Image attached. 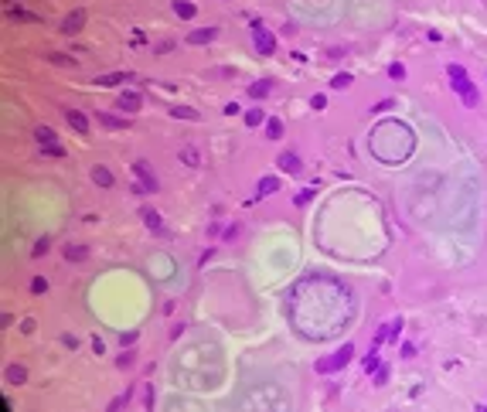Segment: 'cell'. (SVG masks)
<instances>
[{"label": "cell", "mask_w": 487, "mask_h": 412, "mask_svg": "<svg viewBox=\"0 0 487 412\" xmlns=\"http://www.w3.org/2000/svg\"><path fill=\"white\" fill-rule=\"evenodd\" d=\"M447 75H450V82H453V92L464 99V106H470V109H474L481 95H477V89H474V82L467 78V68H464V65H450Z\"/></svg>", "instance_id": "cell-1"}, {"label": "cell", "mask_w": 487, "mask_h": 412, "mask_svg": "<svg viewBox=\"0 0 487 412\" xmlns=\"http://www.w3.org/2000/svg\"><path fill=\"white\" fill-rule=\"evenodd\" d=\"M351 358H354V344H344V348H337V351H334L331 358H327V361H317V372L320 375H331V372H341V368H344V365H348Z\"/></svg>", "instance_id": "cell-2"}, {"label": "cell", "mask_w": 487, "mask_h": 412, "mask_svg": "<svg viewBox=\"0 0 487 412\" xmlns=\"http://www.w3.org/2000/svg\"><path fill=\"white\" fill-rule=\"evenodd\" d=\"M252 44H255V51L266 58L276 51V37H273V31H266L262 20H252Z\"/></svg>", "instance_id": "cell-3"}, {"label": "cell", "mask_w": 487, "mask_h": 412, "mask_svg": "<svg viewBox=\"0 0 487 412\" xmlns=\"http://www.w3.org/2000/svg\"><path fill=\"white\" fill-rule=\"evenodd\" d=\"M133 174H137V181L143 187H147V194H157V174L154 170H150V164H147V160H133Z\"/></svg>", "instance_id": "cell-4"}, {"label": "cell", "mask_w": 487, "mask_h": 412, "mask_svg": "<svg viewBox=\"0 0 487 412\" xmlns=\"http://www.w3.org/2000/svg\"><path fill=\"white\" fill-rule=\"evenodd\" d=\"M85 10H72V14H65V20H61V34H68V37H75L82 27H85Z\"/></svg>", "instance_id": "cell-5"}, {"label": "cell", "mask_w": 487, "mask_h": 412, "mask_svg": "<svg viewBox=\"0 0 487 412\" xmlns=\"http://www.w3.org/2000/svg\"><path fill=\"white\" fill-rule=\"evenodd\" d=\"M96 119H99V126H102V130H130V119H126V116H116V112L99 109Z\"/></svg>", "instance_id": "cell-6"}, {"label": "cell", "mask_w": 487, "mask_h": 412, "mask_svg": "<svg viewBox=\"0 0 487 412\" xmlns=\"http://www.w3.org/2000/svg\"><path fill=\"white\" fill-rule=\"evenodd\" d=\"M140 106H143V95L140 92H119V99H116V109L119 112H140Z\"/></svg>", "instance_id": "cell-7"}, {"label": "cell", "mask_w": 487, "mask_h": 412, "mask_svg": "<svg viewBox=\"0 0 487 412\" xmlns=\"http://www.w3.org/2000/svg\"><path fill=\"white\" fill-rule=\"evenodd\" d=\"M123 82H130V72H106V75L92 78V85H99V89H116Z\"/></svg>", "instance_id": "cell-8"}, {"label": "cell", "mask_w": 487, "mask_h": 412, "mask_svg": "<svg viewBox=\"0 0 487 412\" xmlns=\"http://www.w3.org/2000/svg\"><path fill=\"white\" fill-rule=\"evenodd\" d=\"M276 167L283 170V174H300V170H303V164H300V157H296L293 150H283V153L276 157Z\"/></svg>", "instance_id": "cell-9"}, {"label": "cell", "mask_w": 487, "mask_h": 412, "mask_svg": "<svg viewBox=\"0 0 487 412\" xmlns=\"http://www.w3.org/2000/svg\"><path fill=\"white\" fill-rule=\"evenodd\" d=\"M7 17L17 20V24H44V17H41V14H34V10H24V7H7Z\"/></svg>", "instance_id": "cell-10"}, {"label": "cell", "mask_w": 487, "mask_h": 412, "mask_svg": "<svg viewBox=\"0 0 487 412\" xmlns=\"http://www.w3.org/2000/svg\"><path fill=\"white\" fill-rule=\"evenodd\" d=\"M65 119H68V126L78 133V136H89V119H85V112L78 109H65Z\"/></svg>", "instance_id": "cell-11"}, {"label": "cell", "mask_w": 487, "mask_h": 412, "mask_svg": "<svg viewBox=\"0 0 487 412\" xmlns=\"http://www.w3.org/2000/svg\"><path fill=\"white\" fill-rule=\"evenodd\" d=\"M3 382H7V385H24V382H27V368H24V365H7V368H3Z\"/></svg>", "instance_id": "cell-12"}, {"label": "cell", "mask_w": 487, "mask_h": 412, "mask_svg": "<svg viewBox=\"0 0 487 412\" xmlns=\"http://www.w3.org/2000/svg\"><path fill=\"white\" fill-rule=\"evenodd\" d=\"M215 37H218V27H198L188 34V44H212Z\"/></svg>", "instance_id": "cell-13"}, {"label": "cell", "mask_w": 487, "mask_h": 412, "mask_svg": "<svg viewBox=\"0 0 487 412\" xmlns=\"http://www.w3.org/2000/svg\"><path fill=\"white\" fill-rule=\"evenodd\" d=\"M177 160H181V164H188V167H201V153H198L195 143H188V147L177 150Z\"/></svg>", "instance_id": "cell-14"}, {"label": "cell", "mask_w": 487, "mask_h": 412, "mask_svg": "<svg viewBox=\"0 0 487 412\" xmlns=\"http://www.w3.org/2000/svg\"><path fill=\"white\" fill-rule=\"evenodd\" d=\"M140 218H143V225H147L150 232H157V235H164V218L157 215L154 208H143V211H140Z\"/></svg>", "instance_id": "cell-15"}, {"label": "cell", "mask_w": 487, "mask_h": 412, "mask_svg": "<svg viewBox=\"0 0 487 412\" xmlns=\"http://www.w3.org/2000/svg\"><path fill=\"white\" fill-rule=\"evenodd\" d=\"M92 181H96L99 187H113V184H116L113 170H109V167H102V164H99V167H92Z\"/></svg>", "instance_id": "cell-16"}, {"label": "cell", "mask_w": 487, "mask_h": 412, "mask_svg": "<svg viewBox=\"0 0 487 412\" xmlns=\"http://www.w3.org/2000/svg\"><path fill=\"white\" fill-rule=\"evenodd\" d=\"M279 191V177H262L259 184H255V194L259 198H266V194H276Z\"/></svg>", "instance_id": "cell-17"}, {"label": "cell", "mask_w": 487, "mask_h": 412, "mask_svg": "<svg viewBox=\"0 0 487 412\" xmlns=\"http://www.w3.org/2000/svg\"><path fill=\"white\" fill-rule=\"evenodd\" d=\"M174 14H177V17H184V20H191L198 14V7L191 3V0H174Z\"/></svg>", "instance_id": "cell-18"}, {"label": "cell", "mask_w": 487, "mask_h": 412, "mask_svg": "<svg viewBox=\"0 0 487 412\" xmlns=\"http://www.w3.org/2000/svg\"><path fill=\"white\" fill-rule=\"evenodd\" d=\"M34 140H38L41 147H48V143H58V133L51 130V126H38L34 130Z\"/></svg>", "instance_id": "cell-19"}, {"label": "cell", "mask_w": 487, "mask_h": 412, "mask_svg": "<svg viewBox=\"0 0 487 412\" xmlns=\"http://www.w3.org/2000/svg\"><path fill=\"white\" fill-rule=\"evenodd\" d=\"M269 89H273V85H269V78H259V82H252V85H249V95H252V99H266V95H269Z\"/></svg>", "instance_id": "cell-20"}, {"label": "cell", "mask_w": 487, "mask_h": 412, "mask_svg": "<svg viewBox=\"0 0 487 412\" xmlns=\"http://www.w3.org/2000/svg\"><path fill=\"white\" fill-rule=\"evenodd\" d=\"M279 136H283V119L269 116L266 119V140H279Z\"/></svg>", "instance_id": "cell-21"}, {"label": "cell", "mask_w": 487, "mask_h": 412, "mask_svg": "<svg viewBox=\"0 0 487 412\" xmlns=\"http://www.w3.org/2000/svg\"><path fill=\"white\" fill-rule=\"evenodd\" d=\"M171 116H174V119H191V123H195V119H201V112L191 109V106H174V109H171Z\"/></svg>", "instance_id": "cell-22"}, {"label": "cell", "mask_w": 487, "mask_h": 412, "mask_svg": "<svg viewBox=\"0 0 487 412\" xmlns=\"http://www.w3.org/2000/svg\"><path fill=\"white\" fill-rule=\"evenodd\" d=\"M48 61H51V65H61V68H75V65H78L75 58L61 55V51H48Z\"/></svg>", "instance_id": "cell-23"}, {"label": "cell", "mask_w": 487, "mask_h": 412, "mask_svg": "<svg viewBox=\"0 0 487 412\" xmlns=\"http://www.w3.org/2000/svg\"><path fill=\"white\" fill-rule=\"evenodd\" d=\"M85 256H89L85 245H68V249H65V259H68V262H82Z\"/></svg>", "instance_id": "cell-24"}, {"label": "cell", "mask_w": 487, "mask_h": 412, "mask_svg": "<svg viewBox=\"0 0 487 412\" xmlns=\"http://www.w3.org/2000/svg\"><path fill=\"white\" fill-rule=\"evenodd\" d=\"M262 123H266L262 109H245V126H262Z\"/></svg>", "instance_id": "cell-25"}, {"label": "cell", "mask_w": 487, "mask_h": 412, "mask_svg": "<svg viewBox=\"0 0 487 412\" xmlns=\"http://www.w3.org/2000/svg\"><path fill=\"white\" fill-rule=\"evenodd\" d=\"M48 249H51V239L44 235V239H38V242H34V249H31V256H34V259H41V256H44Z\"/></svg>", "instance_id": "cell-26"}, {"label": "cell", "mask_w": 487, "mask_h": 412, "mask_svg": "<svg viewBox=\"0 0 487 412\" xmlns=\"http://www.w3.org/2000/svg\"><path fill=\"white\" fill-rule=\"evenodd\" d=\"M348 85H351V75L348 72H337L331 78V89H348Z\"/></svg>", "instance_id": "cell-27"}, {"label": "cell", "mask_w": 487, "mask_h": 412, "mask_svg": "<svg viewBox=\"0 0 487 412\" xmlns=\"http://www.w3.org/2000/svg\"><path fill=\"white\" fill-rule=\"evenodd\" d=\"M31 293H34V297L48 293V280H44V276H34V280H31Z\"/></svg>", "instance_id": "cell-28"}, {"label": "cell", "mask_w": 487, "mask_h": 412, "mask_svg": "<svg viewBox=\"0 0 487 412\" xmlns=\"http://www.w3.org/2000/svg\"><path fill=\"white\" fill-rule=\"evenodd\" d=\"M371 375H375V385H385V382H389V365H378Z\"/></svg>", "instance_id": "cell-29"}, {"label": "cell", "mask_w": 487, "mask_h": 412, "mask_svg": "<svg viewBox=\"0 0 487 412\" xmlns=\"http://www.w3.org/2000/svg\"><path fill=\"white\" fill-rule=\"evenodd\" d=\"M389 78H395V82H399V78H406V65L392 61V65H389Z\"/></svg>", "instance_id": "cell-30"}, {"label": "cell", "mask_w": 487, "mask_h": 412, "mask_svg": "<svg viewBox=\"0 0 487 412\" xmlns=\"http://www.w3.org/2000/svg\"><path fill=\"white\" fill-rule=\"evenodd\" d=\"M41 153H48V157H65V147H58V143H48V147H41Z\"/></svg>", "instance_id": "cell-31"}, {"label": "cell", "mask_w": 487, "mask_h": 412, "mask_svg": "<svg viewBox=\"0 0 487 412\" xmlns=\"http://www.w3.org/2000/svg\"><path fill=\"white\" fill-rule=\"evenodd\" d=\"M126 402H130V392H126V395H119V399H113V402H109V412L123 409V406H126Z\"/></svg>", "instance_id": "cell-32"}, {"label": "cell", "mask_w": 487, "mask_h": 412, "mask_svg": "<svg viewBox=\"0 0 487 412\" xmlns=\"http://www.w3.org/2000/svg\"><path fill=\"white\" fill-rule=\"evenodd\" d=\"M61 344H65L68 351H75V348H78V337L75 334H61Z\"/></svg>", "instance_id": "cell-33"}, {"label": "cell", "mask_w": 487, "mask_h": 412, "mask_svg": "<svg viewBox=\"0 0 487 412\" xmlns=\"http://www.w3.org/2000/svg\"><path fill=\"white\" fill-rule=\"evenodd\" d=\"M313 198V187H303V191H300V194H296V205H307V201H310Z\"/></svg>", "instance_id": "cell-34"}, {"label": "cell", "mask_w": 487, "mask_h": 412, "mask_svg": "<svg viewBox=\"0 0 487 412\" xmlns=\"http://www.w3.org/2000/svg\"><path fill=\"white\" fill-rule=\"evenodd\" d=\"M310 106H313V109H324V106H327V95H320V92L310 95Z\"/></svg>", "instance_id": "cell-35"}, {"label": "cell", "mask_w": 487, "mask_h": 412, "mask_svg": "<svg viewBox=\"0 0 487 412\" xmlns=\"http://www.w3.org/2000/svg\"><path fill=\"white\" fill-rule=\"evenodd\" d=\"M133 358H137L133 351H130V355H119V361H116V365H119V368H130V365H133Z\"/></svg>", "instance_id": "cell-36"}, {"label": "cell", "mask_w": 487, "mask_h": 412, "mask_svg": "<svg viewBox=\"0 0 487 412\" xmlns=\"http://www.w3.org/2000/svg\"><path fill=\"white\" fill-rule=\"evenodd\" d=\"M137 331H130V334H119V344H137Z\"/></svg>", "instance_id": "cell-37"}, {"label": "cell", "mask_w": 487, "mask_h": 412, "mask_svg": "<svg viewBox=\"0 0 487 412\" xmlns=\"http://www.w3.org/2000/svg\"><path fill=\"white\" fill-rule=\"evenodd\" d=\"M399 355H402V358H412V355H416V344H409V341H406V344L399 348Z\"/></svg>", "instance_id": "cell-38"}, {"label": "cell", "mask_w": 487, "mask_h": 412, "mask_svg": "<svg viewBox=\"0 0 487 412\" xmlns=\"http://www.w3.org/2000/svg\"><path fill=\"white\" fill-rule=\"evenodd\" d=\"M20 331H24V334H31V331H34V317H24V320H20Z\"/></svg>", "instance_id": "cell-39"}, {"label": "cell", "mask_w": 487, "mask_h": 412, "mask_svg": "<svg viewBox=\"0 0 487 412\" xmlns=\"http://www.w3.org/2000/svg\"><path fill=\"white\" fill-rule=\"evenodd\" d=\"M92 351H96V355H106V344H102V337H92Z\"/></svg>", "instance_id": "cell-40"}, {"label": "cell", "mask_w": 487, "mask_h": 412, "mask_svg": "<svg viewBox=\"0 0 487 412\" xmlns=\"http://www.w3.org/2000/svg\"><path fill=\"white\" fill-rule=\"evenodd\" d=\"M171 48H174V41H160V44H157V55H167Z\"/></svg>", "instance_id": "cell-41"}, {"label": "cell", "mask_w": 487, "mask_h": 412, "mask_svg": "<svg viewBox=\"0 0 487 412\" xmlns=\"http://www.w3.org/2000/svg\"><path fill=\"white\" fill-rule=\"evenodd\" d=\"M239 112H242V109H239V102H229V106H225V116H239Z\"/></svg>", "instance_id": "cell-42"}, {"label": "cell", "mask_w": 487, "mask_h": 412, "mask_svg": "<svg viewBox=\"0 0 487 412\" xmlns=\"http://www.w3.org/2000/svg\"><path fill=\"white\" fill-rule=\"evenodd\" d=\"M7 3H10V7H14V3H17V0H7Z\"/></svg>", "instance_id": "cell-43"}]
</instances>
